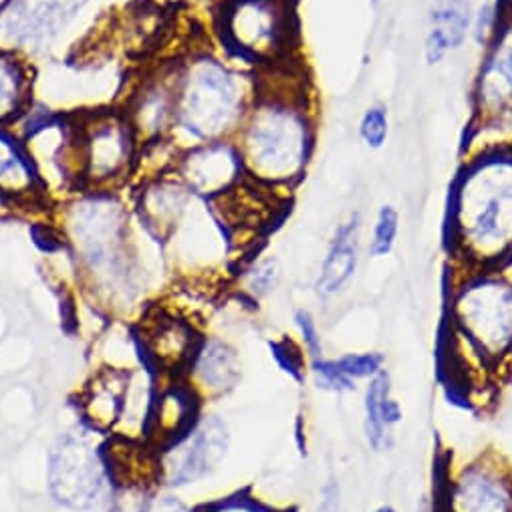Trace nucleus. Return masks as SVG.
Returning a JSON list of instances; mask_svg holds the SVG:
<instances>
[{"mask_svg": "<svg viewBox=\"0 0 512 512\" xmlns=\"http://www.w3.org/2000/svg\"><path fill=\"white\" fill-rule=\"evenodd\" d=\"M315 138L305 75L285 63L256 69V97L234 138L246 178L275 192L293 190L309 170Z\"/></svg>", "mask_w": 512, "mask_h": 512, "instance_id": "nucleus-1", "label": "nucleus"}, {"mask_svg": "<svg viewBox=\"0 0 512 512\" xmlns=\"http://www.w3.org/2000/svg\"><path fill=\"white\" fill-rule=\"evenodd\" d=\"M444 242L452 269H494L512 254V148L462 156L448 188Z\"/></svg>", "mask_w": 512, "mask_h": 512, "instance_id": "nucleus-2", "label": "nucleus"}, {"mask_svg": "<svg viewBox=\"0 0 512 512\" xmlns=\"http://www.w3.org/2000/svg\"><path fill=\"white\" fill-rule=\"evenodd\" d=\"M450 353L478 377L512 373V283L498 269H452Z\"/></svg>", "mask_w": 512, "mask_h": 512, "instance_id": "nucleus-3", "label": "nucleus"}, {"mask_svg": "<svg viewBox=\"0 0 512 512\" xmlns=\"http://www.w3.org/2000/svg\"><path fill=\"white\" fill-rule=\"evenodd\" d=\"M212 51H198L176 63V125L172 136L184 150L234 140L256 97V71ZM170 136V138H172Z\"/></svg>", "mask_w": 512, "mask_h": 512, "instance_id": "nucleus-4", "label": "nucleus"}, {"mask_svg": "<svg viewBox=\"0 0 512 512\" xmlns=\"http://www.w3.org/2000/svg\"><path fill=\"white\" fill-rule=\"evenodd\" d=\"M130 216L109 192H87L69 204L65 228L93 287L109 299L136 293V254L130 248Z\"/></svg>", "mask_w": 512, "mask_h": 512, "instance_id": "nucleus-5", "label": "nucleus"}, {"mask_svg": "<svg viewBox=\"0 0 512 512\" xmlns=\"http://www.w3.org/2000/svg\"><path fill=\"white\" fill-rule=\"evenodd\" d=\"M218 33L234 59L259 69L281 65L297 41L295 0H224Z\"/></svg>", "mask_w": 512, "mask_h": 512, "instance_id": "nucleus-6", "label": "nucleus"}, {"mask_svg": "<svg viewBox=\"0 0 512 512\" xmlns=\"http://www.w3.org/2000/svg\"><path fill=\"white\" fill-rule=\"evenodd\" d=\"M472 115L462 156L512 148V19L506 17L494 39L482 49L472 83Z\"/></svg>", "mask_w": 512, "mask_h": 512, "instance_id": "nucleus-7", "label": "nucleus"}, {"mask_svg": "<svg viewBox=\"0 0 512 512\" xmlns=\"http://www.w3.org/2000/svg\"><path fill=\"white\" fill-rule=\"evenodd\" d=\"M73 121L83 192H111L138 170L142 144L123 111H85Z\"/></svg>", "mask_w": 512, "mask_h": 512, "instance_id": "nucleus-8", "label": "nucleus"}, {"mask_svg": "<svg viewBox=\"0 0 512 512\" xmlns=\"http://www.w3.org/2000/svg\"><path fill=\"white\" fill-rule=\"evenodd\" d=\"M436 512H512V462L496 450L448 462Z\"/></svg>", "mask_w": 512, "mask_h": 512, "instance_id": "nucleus-9", "label": "nucleus"}, {"mask_svg": "<svg viewBox=\"0 0 512 512\" xmlns=\"http://www.w3.org/2000/svg\"><path fill=\"white\" fill-rule=\"evenodd\" d=\"M105 456L85 434H65L49 452L47 484L53 500L71 510L93 508L105 492Z\"/></svg>", "mask_w": 512, "mask_h": 512, "instance_id": "nucleus-10", "label": "nucleus"}, {"mask_svg": "<svg viewBox=\"0 0 512 512\" xmlns=\"http://www.w3.org/2000/svg\"><path fill=\"white\" fill-rule=\"evenodd\" d=\"M23 136L37 176L47 192H73L81 188L79 144L73 117L43 115L33 119Z\"/></svg>", "mask_w": 512, "mask_h": 512, "instance_id": "nucleus-11", "label": "nucleus"}, {"mask_svg": "<svg viewBox=\"0 0 512 512\" xmlns=\"http://www.w3.org/2000/svg\"><path fill=\"white\" fill-rule=\"evenodd\" d=\"M87 0H13L0 13V49L41 53L79 17Z\"/></svg>", "mask_w": 512, "mask_h": 512, "instance_id": "nucleus-12", "label": "nucleus"}, {"mask_svg": "<svg viewBox=\"0 0 512 512\" xmlns=\"http://www.w3.org/2000/svg\"><path fill=\"white\" fill-rule=\"evenodd\" d=\"M230 428L220 416H206L174 444L166 446L160 460V478L176 488L208 478L230 450Z\"/></svg>", "mask_w": 512, "mask_h": 512, "instance_id": "nucleus-13", "label": "nucleus"}, {"mask_svg": "<svg viewBox=\"0 0 512 512\" xmlns=\"http://www.w3.org/2000/svg\"><path fill=\"white\" fill-rule=\"evenodd\" d=\"M172 174L198 198L216 200L246 180L244 162L234 140H218L186 148Z\"/></svg>", "mask_w": 512, "mask_h": 512, "instance_id": "nucleus-14", "label": "nucleus"}, {"mask_svg": "<svg viewBox=\"0 0 512 512\" xmlns=\"http://www.w3.org/2000/svg\"><path fill=\"white\" fill-rule=\"evenodd\" d=\"M125 117L144 146L170 140L176 125V63L142 79L127 97Z\"/></svg>", "mask_w": 512, "mask_h": 512, "instance_id": "nucleus-15", "label": "nucleus"}, {"mask_svg": "<svg viewBox=\"0 0 512 512\" xmlns=\"http://www.w3.org/2000/svg\"><path fill=\"white\" fill-rule=\"evenodd\" d=\"M363 216L351 210L333 230L315 279V295L321 303L343 297L355 283L363 259Z\"/></svg>", "mask_w": 512, "mask_h": 512, "instance_id": "nucleus-16", "label": "nucleus"}, {"mask_svg": "<svg viewBox=\"0 0 512 512\" xmlns=\"http://www.w3.org/2000/svg\"><path fill=\"white\" fill-rule=\"evenodd\" d=\"M478 0H432L422 55L428 67L442 65L470 43V27Z\"/></svg>", "mask_w": 512, "mask_h": 512, "instance_id": "nucleus-17", "label": "nucleus"}, {"mask_svg": "<svg viewBox=\"0 0 512 512\" xmlns=\"http://www.w3.org/2000/svg\"><path fill=\"white\" fill-rule=\"evenodd\" d=\"M200 341L202 339L188 321L168 315L144 321V331L140 333L144 357L160 371L178 373L188 369Z\"/></svg>", "mask_w": 512, "mask_h": 512, "instance_id": "nucleus-18", "label": "nucleus"}, {"mask_svg": "<svg viewBox=\"0 0 512 512\" xmlns=\"http://www.w3.org/2000/svg\"><path fill=\"white\" fill-rule=\"evenodd\" d=\"M361 428L365 446L373 454H386L394 446V432L404 422V406L394 396L390 371L373 377L365 383L361 400Z\"/></svg>", "mask_w": 512, "mask_h": 512, "instance_id": "nucleus-19", "label": "nucleus"}, {"mask_svg": "<svg viewBox=\"0 0 512 512\" xmlns=\"http://www.w3.org/2000/svg\"><path fill=\"white\" fill-rule=\"evenodd\" d=\"M194 194L170 172L150 178L140 192V216L158 240H168L184 218Z\"/></svg>", "mask_w": 512, "mask_h": 512, "instance_id": "nucleus-20", "label": "nucleus"}, {"mask_svg": "<svg viewBox=\"0 0 512 512\" xmlns=\"http://www.w3.org/2000/svg\"><path fill=\"white\" fill-rule=\"evenodd\" d=\"M0 196L15 206L37 204L45 198L23 138L13 127H0Z\"/></svg>", "mask_w": 512, "mask_h": 512, "instance_id": "nucleus-21", "label": "nucleus"}, {"mask_svg": "<svg viewBox=\"0 0 512 512\" xmlns=\"http://www.w3.org/2000/svg\"><path fill=\"white\" fill-rule=\"evenodd\" d=\"M188 369L196 396L222 398L240 381V357L236 349L222 339H202Z\"/></svg>", "mask_w": 512, "mask_h": 512, "instance_id": "nucleus-22", "label": "nucleus"}, {"mask_svg": "<svg viewBox=\"0 0 512 512\" xmlns=\"http://www.w3.org/2000/svg\"><path fill=\"white\" fill-rule=\"evenodd\" d=\"M198 420V396L192 388L176 383L156 394L146 438L156 448H166L180 440Z\"/></svg>", "mask_w": 512, "mask_h": 512, "instance_id": "nucleus-23", "label": "nucleus"}, {"mask_svg": "<svg viewBox=\"0 0 512 512\" xmlns=\"http://www.w3.org/2000/svg\"><path fill=\"white\" fill-rule=\"evenodd\" d=\"M33 105V69L23 53L0 49V127L23 121Z\"/></svg>", "mask_w": 512, "mask_h": 512, "instance_id": "nucleus-24", "label": "nucleus"}, {"mask_svg": "<svg viewBox=\"0 0 512 512\" xmlns=\"http://www.w3.org/2000/svg\"><path fill=\"white\" fill-rule=\"evenodd\" d=\"M127 373L119 369L101 371L81 398L83 420L97 432L115 430L121 418Z\"/></svg>", "mask_w": 512, "mask_h": 512, "instance_id": "nucleus-25", "label": "nucleus"}, {"mask_svg": "<svg viewBox=\"0 0 512 512\" xmlns=\"http://www.w3.org/2000/svg\"><path fill=\"white\" fill-rule=\"evenodd\" d=\"M154 400H156V392H154L150 373L144 367L132 369L127 373L123 408H121V418L115 428V434L125 440H138L142 436L146 438Z\"/></svg>", "mask_w": 512, "mask_h": 512, "instance_id": "nucleus-26", "label": "nucleus"}, {"mask_svg": "<svg viewBox=\"0 0 512 512\" xmlns=\"http://www.w3.org/2000/svg\"><path fill=\"white\" fill-rule=\"evenodd\" d=\"M402 230V214L396 204H381L371 220L365 240V254L371 261H383L394 254Z\"/></svg>", "mask_w": 512, "mask_h": 512, "instance_id": "nucleus-27", "label": "nucleus"}, {"mask_svg": "<svg viewBox=\"0 0 512 512\" xmlns=\"http://www.w3.org/2000/svg\"><path fill=\"white\" fill-rule=\"evenodd\" d=\"M281 277L283 271L275 256H254L242 271V291L252 301H261L277 291Z\"/></svg>", "mask_w": 512, "mask_h": 512, "instance_id": "nucleus-28", "label": "nucleus"}, {"mask_svg": "<svg viewBox=\"0 0 512 512\" xmlns=\"http://www.w3.org/2000/svg\"><path fill=\"white\" fill-rule=\"evenodd\" d=\"M392 136V117L388 105L371 103L357 121V138L367 152H381Z\"/></svg>", "mask_w": 512, "mask_h": 512, "instance_id": "nucleus-29", "label": "nucleus"}, {"mask_svg": "<svg viewBox=\"0 0 512 512\" xmlns=\"http://www.w3.org/2000/svg\"><path fill=\"white\" fill-rule=\"evenodd\" d=\"M307 377L311 379L313 388L317 392L327 394V396H351V394L359 392L357 383L351 381L341 371L335 357H329V355L311 359L309 367H307Z\"/></svg>", "mask_w": 512, "mask_h": 512, "instance_id": "nucleus-30", "label": "nucleus"}, {"mask_svg": "<svg viewBox=\"0 0 512 512\" xmlns=\"http://www.w3.org/2000/svg\"><path fill=\"white\" fill-rule=\"evenodd\" d=\"M337 365L341 367V371L355 381L357 386H365L367 381H371L373 377L381 375L383 371H388V359L381 351L377 349H361V351H343L339 355H335Z\"/></svg>", "mask_w": 512, "mask_h": 512, "instance_id": "nucleus-31", "label": "nucleus"}, {"mask_svg": "<svg viewBox=\"0 0 512 512\" xmlns=\"http://www.w3.org/2000/svg\"><path fill=\"white\" fill-rule=\"evenodd\" d=\"M504 19V0H478L470 27V43L482 51L494 39Z\"/></svg>", "mask_w": 512, "mask_h": 512, "instance_id": "nucleus-32", "label": "nucleus"}, {"mask_svg": "<svg viewBox=\"0 0 512 512\" xmlns=\"http://www.w3.org/2000/svg\"><path fill=\"white\" fill-rule=\"evenodd\" d=\"M293 325L299 337V347L303 349V353L307 355V359H317L325 355V339L321 333V325L317 315L307 309V307H299L293 313Z\"/></svg>", "mask_w": 512, "mask_h": 512, "instance_id": "nucleus-33", "label": "nucleus"}, {"mask_svg": "<svg viewBox=\"0 0 512 512\" xmlns=\"http://www.w3.org/2000/svg\"><path fill=\"white\" fill-rule=\"evenodd\" d=\"M198 512H283V510L275 508L273 504L256 498L248 492H234L202 506Z\"/></svg>", "mask_w": 512, "mask_h": 512, "instance_id": "nucleus-34", "label": "nucleus"}, {"mask_svg": "<svg viewBox=\"0 0 512 512\" xmlns=\"http://www.w3.org/2000/svg\"><path fill=\"white\" fill-rule=\"evenodd\" d=\"M273 357L277 361V365L289 373L293 379L303 381L307 377V367H309V359L303 353V349L299 347V343H293L291 339H281L275 341L271 345Z\"/></svg>", "mask_w": 512, "mask_h": 512, "instance_id": "nucleus-35", "label": "nucleus"}, {"mask_svg": "<svg viewBox=\"0 0 512 512\" xmlns=\"http://www.w3.org/2000/svg\"><path fill=\"white\" fill-rule=\"evenodd\" d=\"M317 512H345L343 488H341V482L335 474H331L319 490Z\"/></svg>", "mask_w": 512, "mask_h": 512, "instance_id": "nucleus-36", "label": "nucleus"}, {"mask_svg": "<svg viewBox=\"0 0 512 512\" xmlns=\"http://www.w3.org/2000/svg\"><path fill=\"white\" fill-rule=\"evenodd\" d=\"M494 269H498V271L512 283V254L506 256V259H504L498 267H494Z\"/></svg>", "mask_w": 512, "mask_h": 512, "instance_id": "nucleus-37", "label": "nucleus"}, {"mask_svg": "<svg viewBox=\"0 0 512 512\" xmlns=\"http://www.w3.org/2000/svg\"><path fill=\"white\" fill-rule=\"evenodd\" d=\"M369 512H402V510L392 502H381V504L373 506Z\"/></svg>", "mask_w": 512, "mask_h": 512, "instance_id": "nucleus-38", "label": "nucleus"}, {"mask_svg": "<svg viewBox=\"0 0 512 512\" xmlns=\"http://www.w3.org/2000/svg\"><path fill=\"white\" fill-rule=\"evenodd\" d=\"M11 208H17L13 202H9L7 198H3V196H0V218H3V216H7L9 212H11Z\"/></svg>", "mask_w": 512, "mask_h": 512, "instance_id": "nucleus-39", "label": "nucleus"}, {"mask_svg": "<svg viewBox=\"0 0 512 512\" xmlns=\"http://www.w3.org/2000/svg\"><path fill=\"white\" fill-rule=\"evenodd\" d=\"M367 5L371 11H377L381 7V0H367Z\"/></svg>", "mask_w": 512, "mask_h": 512, "instance_id": "nucleus-40", "label": "nucleus"}, {"mask_svg": "<svg viewBox=\"0 0 512 512\" xmlns=\"http://www.w3.org/2000/svg\"><path fill=\"white\" fill-rule=\"evenodd\" d=\"M504 9H506V17L512 19V0H504Z\"/></svg>", "mask_w": 512, "mask_h": 512, "instance_id": "nucleus-41", "label": "nucleus"}, {"mask_svg": "<svg viewBox=\"0 0 512 512\" xmlns=\"http://www.w3.org/2000/svg\"><path fill=\"white\" fill-rule=\"evenodd\" d=\"M11 3H13V0H0V13H3Z\"/></svg>", "mask_w": 512, "mask_h": 512, "instance_id": "nucleus-42", "label": "nucleus"}]
</instances>
